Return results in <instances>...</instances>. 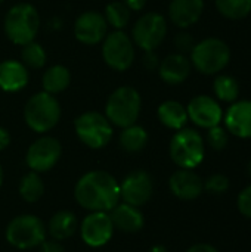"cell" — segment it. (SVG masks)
Returning a JSON list of instances; mask_svg holds the SVG:
<instances>
[{"label":"cell","mask_w":251,"mask_h":252,"mask_svg":"<svg viewBox=\"0 0 251 252\" xmlns=\"http://www.w3.org/2000/svg\"><path fill=\"white\" fill-rule=\"evenodd\" d=\"M217 12L226 19L238 21L251 13V0H215Z\"/></svg>","instance_id":"cell-28"},{"label":"cell","mask_w":251,"mask_h":252,"mask_svg":"<svg viewBox=\"0 0 251 252\" xmlns=\"http://www.w3.org/2000/svg\"><path fill=\"white\" fill-rule=\"evenodd\" d=\"M149 252H169V250L163 245H155L149 250Z\"/></svg>","instance_id":"cell-40"},{"label":"cell","mask_w":251,"mask_h":252,"mask_svg":"<svg viewBox=\"0 0 251 252\" xmlns=\"http://www.w3.org/2000/svg\"><path fill=\"white\" fill-rule=\"evenodd\" d=\"M112 224L115 229H120L124 233H136L142 230L145 224V217L139 207H133L126 202H118L109 211Z\"/></svg>","instance_id":"cell-21"},{"label":"cell","mask_w":251,"mask_h":252,"mask_svg":"<svg viewBox=\"0 0 251 252\" xmlns=\"http://www.w3.org/2000/svg\"><path fill=\"white\" fill-rule=\"evenodd\" d=\"M70 83H71L70 69L64 65H59V63L49 66L41 77L43 90L50 93V94L62 93L70 86Z\"/></svg>","instance_id":"cell-24"},{"label":"cell","mask_w":251,"mask_h":252,"mask_svg":"<svg viewBox=\"0 0 251 252\" xmlns=\"http://www.w3.org/2000/svg\"><path fill=\"white\" fill-rule=\"evenodd\" d=\"M114 224L109 213L93 211L90 213L80 226V235L86 245L92 248H101L107 245L114 235Z\"/></svg>","instance_id":"cell-12"},{"label":"cell","mask_w":251,"mask_h":252,"mask_svg":"<svg viewBox=\"0 0 251 252\" xmlns=\"http://www.w3.org/2000/svg\"><path fill=\"white\" fill-rule=\"evenodd\" d=\"M142 109V97L132 86H121L115 89L105 105V117L115 127L124 128L136 124Z\"/></svg>","instance_id":"cell-5"},{"label":"cell","mask_w":251,"mask_h":252,"mask_svg":"<svg viewBox=\"0 0 251 252\" xmlns=\"http://www.w3.org/2000/svg\"><path fill=\"white\" fill-rule=\"evenodd\" d=\"M130 10H135V12H139L145 7L146 4V0H121Z\"/></svg>","instance_id":"cell-38"},{"label":"cell","mask_w":251,"mask_h":252,"mask_svg":"<svg viewBox=\"0 0 251 252\" xmlns=\"http://www.w3.org/2000/svg\"><path fill=\"white\" fill-rule=\"evenodd\" d=\"M74 196L80 207L93 213H109L121 199L120 183L104 170H93L80 177L74 188Z\"/></svg>","instance_id":"cell-1"},{"label":"cell","mask_w":251,"mask_h":252,"mask_svg":"<svg viewBox=\"0 0 251 252\" xmlns=\"http://www.w3.org/2000/svg\"><path fill=\"white\" fill-rule=\"evenodd\" d=\"M149 136L148 131L138 124H132L129 127L121 128L120 133V146L123 151L129 154H138L143 151L148 145Z\"/></svg>","instance_id":"cell-25"},{"label":"cell","mask_w":251,"mask_h":252,"mask_svg":"<svg viewBox=\"0 0 251 252\" xmlns=\"http://www.w3.org/2000/svg\"><path fill=\"white\" fill-rule=\"evenodd\" d=\"M213 93L216 100L231 105L240 97V84L235 77L220 72L213 81Z\"/></svg>","instance_id":"cell-26"},{"label":"cell","mask_w":251,"mask_h":252,"mask_svg":"<svg viewBox=\"0 0 251 252\" xmlns=\"http://www.w3.org/2000/svg\"><path fill=\"white\" fill-rule=\"evenodd\" d=\"M223 127L238 139H251V100H235L223 112Z\"/></svg>","instance_id":"cell-16"},{"label":"cell","mask_w":251,"mask_h":252,"mask_svg":"<svg viewBox=\"0 0 251 252\" xmlns=\"http://www.w3.org/2000/svg\"><path fill=\"white\" fill-rule=\"evenodd\" d=\"M77 226L78 223H77L75 214L71 211L62 210L52 216L46 229H47V233L52 236V239L64 241V239L71 238L77 232Z\"/></svg>","instance_id":"cell-23"},{"label":"cell","mask_w":251,"mask_h":252,"mask_svg":"<svg viewBox=\"0 0 251 252\" xmlns=\"http://www.w3.org/2000/svg\"><path fill=\"white\" fill-rule=\"evenodd\" d=\"M19 195L25 202H37L44 195V183L38 173L30 171L19 182Z\"/></svg>","instance_id":"cell-27"},{"label":"cell","mask_w":251,"mask_h":252,"mask_svg":"<svg viewBox=\"0 0 251 252\" xmlns=\"http://www.w3.org/2000/svg\"><path fill=\"white\" fill-rule=\"evenodd\" d=\"M192 71L191 59L183 53H170L163 61H160L158 74L160 78L170 86H179L185 83Z\"/></svg>","instance_id":"cell-18"},{"label":"cell","mask_w":251,"mask_h":252,"mask_svg":"<svg viewBox=\"0 0 251 252\" xmlns=\"http://www.w3.org/2000/svg\"><path fill=\"white\" fill-rule=\"evenodd\" d=\"M102 58L114 71H127L135 59V44L123 30L108 32L102 40Z\"/></svg>","instance_id":"cell-10"},{"label":"cell","mask_w":251,"mask_h":252,"mask_svg":"<svg viewBox=\"0 0 251 252\" xmlns=\"http://www.w3.org/2000/svg\"><path fill=\"white\" fill-rule=\"evenodd\" d=\"M21 62L31 69H40L46 65L47 53L44 47L37 41H30L21 46Z\"/></svg>","instance_id":"cell-30"},{"label":"cell","mask_w":251,"mask_h":252,"mask_svg":"<svg viewBox=\"0 0 251 252\" xmlns=\"http://www.w3.org/2000/svg\"><path fill=\"white\" fill-rule=\"evenodd\" d=\"M192 68L203 75H217L231 62V47L217 37H209L195 43L189 53Z\"/></svg>","instance_id":"cell-2"},{"label":"cell","mask_w":251,"mask_h":252,"mask_svg":"<svg viewBox=\"0 0 251 252\" xmlns=\"http://www.w3.org/2000/svg\"><path fill=\"white\" fill-rule=\"evenodd\" d=\"M40 247H41V252H65L64 247L59 244V241H55V239H50V241L46 239Z\"/></svg>","instance_id":"cell-36"},{"label":"cell","mask_w":251,"mask_h":252,"mask_svg":"<svg viewBox=\"0 0 251 252\" xmlns=\"http://www.w3.org/2000/svg\"><path fill=\"white\" fill-rule=\"evenodd\" d=\"M142 62H143L145 68L149 69V71L158 69V66H160V59H158L155 50H148V52H145V58H143Z\"/></svg>","instance_id":"cell-35"},{"label":"cell","mask_w":251,"mask_h":252,"mask_svg":"<svg viewBox=\"0 0 251 252\" xmlns=\"http://www.w3.org/2000/svg\"><path fill=\"white\" fill-rule=\"evenodd\" d=\"M3 1H4V0H0V4H1V3H3Z\"/></svg>","instance_id":"cell-43"},{"label":"cell","mask_w":251,"mask_h":252,"mask_svg":"<svg viewBox=\"0 0 251 252\" xmlns=\"http://www.w3.org/2000/svg\"><path fill=\"white\" fill-rule=\"evenodd\" d=\"M172 161L185 170H195L206 157V142L195 128L183 127L175 133L169 146Z\"/></svg>","instance_id":"cell-4"},{"label":"cell","mask_w":251,"mask_h":252,"mask_svg":"<svg viewBox=\"0 0 251 252\" xmlns=\"http://www.w3.org/2000/svg\"><path fill=\"white\" fill-rule=\"evenodd\" d=\"M61 118V105L55 94L47 92L34 93L24 106L25 124L36 133L44 134L50 131Z\"/></svg>","instance_id":"cell-6"},{"label":"cell","mask_w":251,"mask_h":252,"mask_svg":"<svg viewBox=\"0 0 251 252\" xmlns=\"http://www.w3.org/2000/svg\"><path fill=\"white\" fill-rule=\"evenodd\" d=\"M247 174H249V177L251 179V159H250V162L247 164Z\"/></svg>","instance_id":"cell-42"},{"label":"cell","mask_w":251,"mask_h":252,"mask_svg":"<svg viewBox=\"0 0 251 252\" xmlns=\"http://www.w3.org/2000/svg\"><path fill=\"white\" fill-rule=\"evenodd\" d=\"M175 46H176V49H178L179 53L188 55V53H191V50L194 49L195 40H194V37H192L189 32H186V31L183 30V31H180L179 34H176V37H175Z\"/></svg>","instance_id":"cell-34"},{"label":"cell","mask_w":251,"mask_h":252,"mask_svg":"<svg viewBox=\"0 0 251 252\" xmlns=\"http://www.w3.org/2000/svg\"><path fill=\"white\" fill-rule=\"evenodd\" d=\"M231 182L228 179V176L222 174V173H216L212 174L207 180H204V190L212 193V195H223L229 190Z\"/></svg>","instance_id":"cell-32"},{"label":"cell","mask_w":251,"mask_h":252,"mask_svg":"<svg viewBox=\"0 0 251 252\" xmlns=\"http://www.w3.org/2000/svg\"><path fill=\"white\" fill-rule=\"evenodd\" d=\"M74 130L80 142L90 149L105 148L114 134V126L109 123L105 114L96 111L80 114L74 121Z\"/></svg>","instance_id":"cell-7"},{"label":"cell","mask_w":251,"mask_h":252,"mask_svg":"<svg viewBox=\"0 0 251 252\" xmlns=\"http://www.w3.org/2000/svg\"><path fill=\"white\" fill-rule=\"evenodd\" d=\"M6 37L16 46L34 41L40 30V13L30 3H18L12 6L3 22Z\"/></svg>","instance_id":"cell-3"},{"label":"cell","mask_w":251,"mask_h":252,"mask_svg":"<svg viewBox=\"0 0 251 252\" xmlns=\"http://www.w3.org/2000/svg\"><path fill=\"white\" fill-rule=\"evenodd\" d=\"M10 145V134L9 131L0 126V151H4Z\"/></svg>","instance_id":"cell-39"},{"label":"cell","mask_w":251,"mask_h":252,"mask_svg":"<svg viewBox=\"0 0 251 252\" xmlns=\"http://www.w3.org/2000/svg\"><path fill=\"white\" fill-rule=\"evenodd\" d=\"M62 155L61 142L52 136H43L34 140L25 155V162L31 171L44 173L52 170Z\"/></svg>","instance_id":"cell-11"},{"label":"cell","mask_w":251,"mask_h":252,"mask_svg":"<svg viewBox=\"0 0 251 252\" xmlns=\"http://www.w3.org/2000/svg\"><path fill=\"white\" fill-rule=\"evenodd\" d=\"M237 208L241 216H244L246 219H251V183L238 193Z\"/></svg>","instance_id":"cell-33"},{"label":"cell","mask_w":251,"mask_h":252,"mask_svg":"<svg viewBox=\"0 0 251 252\" xmlns=\"http://www.w3.org/2000/svg\"><path fill=\"white\" fill-rule=\"evenodd\" d=\"M47 236L44 223L31 214L15 217L6 227V241L18 250H31L40 247Z\"/></svg>","instance_id":"cell-8"},{"label":"cell","mask_w":251,"mask_h":252,"mask_svg":"<svg viewBox=\"0 0 251 252\" xmlns=\"http://www.w3.org/2000/svg\"><path fill=\"white\" fill-rule=\"evenodd\" d=\"M152 192H154L152 177L143 170L132 171L120 183V196L123 202L130 204L133 207L145 205L151 199Z\"/></svg>","instance_id":"cell-14"},{"label":"cell","mask_w":251,"mask_h":252,"mask_svg":"<svg viewBox=\"0 0 251 252\" xmlns=\"http://www.w3.org/2000/svg\"><path fill=\"white\" fill-rule=\"evenodd\" d=\"M204 12V0H172L169 4V18L170 21L186 30L197 24Z\"/></svg>","instance_id":"cell-19"},{"label":"cell","mask_w":251,"mask_h":252,"mask_svg":"<svg viewBox=\"0 0 251 252\" xmlns=\"http://www.w3.org/2000/svg\"><path fill=\"white\" fill-rule=\"evenodd\" d=\"M170 192L182 201H194L204 192V180L194 171L179 168L169 179Z\"/></svg>","instance_id":"cell-17"},{"label":"cell","mask_w":251,"mask_h":252,"mask_svg":"<svg viewBox=\"0 0 251 252\" xmlns=\"http://www.w3.org/2000/svg\"><path fill=\"white\" fill-rule=\"evenodd\" d=\"M157 115H158L160 123L164 127L170 130H176V131L186 127V123L189 121L186 106L178 100H164L158 106Z\"/></svg>","instance_id":"cell-22"},{"label":"cell","mask_w":251,"mask_h":252,"mask_svg":"<svg viewBox=\"0 0 251 252\" xmlns=\"http://www.w3.org/2000/svg\"><path fill=\"white\" fill-rule=\"evenodd\" d=\"M108 22L105 16L96 10H87L77 16L74 22L75 38L87 46L101 43L108 34Z\"/></svg>","instance_id":"cell-15"},{"label":"cell","mask_w":251,"mask_h":252,"mask_svg":"<svg viewBox=\"0 0 251 252\" xmlns=\"http://www.w3.org/2000/svg\"><path fill=\"white\" fill-rule=\"evenodd\" d=\"M167 21L158 12L143 13L132 28V41L143 52L155 50L167 35Z\"/></svg>","instance_id":"cell-9"},{"label":"cell","mask_w":251,"mask_h":252,"mask_svg":"<svg viewBox=\"0 0 251 252\" xmlns=\"http://www.w3.org/2000/svg\"><path fill=\"white\" fill-rule=\"evenodd\" d=\"M186 252H220L217 248H215L210 244H195L192 245Z\"/></svg>","instance_id":"cell-37"},{"label":"cell","mask_w":251,"mask_h":252,"mask_svg":"<svg viewBox=\"0 0 251 252\" xmlns=\"http://www.w3.org/2000/svg\"><path fill=\"white\" fill-rule=\"evenodd\" d=\"M229 136L231 134L228 133V130L219 124L207 130V136L204 142H207V145L213 151H223L229 143Z\"/></svg>","instance_id":"cell-31"},{"label":"cell","mask_w":251,"mask_h":252,"mask_svg":"<svg viewBox=\"0 0 251 252\" xmlns=\"http://www.w3.org/2000/svg\"><path fill=\"white\" fill-rule=\"evenodd\" d=\"M186 112L189 121L206 130L222 124L223 120V109L219 100L209 94H198L192 97L186 105Z\"/></svg>","instance_id":"cell-13"},{"label":"cell","mask_w":251,"mask_h":252,"mask_svg":"<svg viewBox=\"0 0 251 252\" xmlns=\"http://www.w3.org/2000/svg\"><path fill=\"white\" fill-rule=\"evenodd\" d=\"M3 185V168H1V164H0V188Z\"/></svg>","instance_id":"cell-41"},{"label":"cell","mask_w":251,"mask_h":252,"mask_svg":"<svg viewBox=\"0 0 251 252\" xmlns=\"http://www.w3.org/2000/svg\"><path fill=\"white\" fill-rule=\"evenodd\" d=\"M108 25H111L114 30H123L129 25L132 10L121 1H111L105 6V13H104Z\"/></svg>","instance_id":"cell-29"},{"label":"cell","mask_w":251,"mask_h":252,"mask_svg":"<svg viewBox=\"0 0 251 252\" xmlns=\"http://www.w3.org/2000/svg\"><path fill=\"white\" fill-rule=\"evenodd\" d=\"M30 80L28 68L16 59H6L0 62V90L6 93H16L27 87Z\"/></svg>","instance_id":"cell-20"}]
</instances>
